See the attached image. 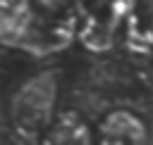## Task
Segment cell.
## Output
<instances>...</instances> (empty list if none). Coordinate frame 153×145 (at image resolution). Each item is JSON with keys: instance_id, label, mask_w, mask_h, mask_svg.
<instances>
[{"instance_id": "obj_1", "label": "cell", "mask_w": 153, "mask_h": 145, "mask_svg": "<svg viewBox=\"0 0 153 145\" xmlns=\"http://www.w3.org/2000/svg\"><path fill=\"white\" fill-rule=\"evenodd\" d=\"M57 76L53 69H45L31 78H26L10 97L7 119L14 133L24 140H41L43 131L55 119L57 109Z\"/></svg>"}, {"instance_id": "obj_2", "label": "cell", "mask_w": 153, "mask_h": 145, "mask_svg": "<svg viewBox=\"0 0 153 145\" xmlns=\"http://www.w3.org/2000/svg\"><path fill=\"white\" fill-rule=\"evenodd\" d=\"M148 121L129 107L108 109L96 121V145H148Z\"/></svg>"}, {"instance_id": "obj_3", "label": "cell", "mask_w": 153, "mask_h": 145, "mask_svg": "<svg viewBox=\"0 0 153 145\" xmlns=\"http://www.w3.org/2000/svg\"><path fill=\"white\" fill-rule=\"evenodd\" d=\"M38 145H96V126L79 109H60Z\"/></svg>"}, {"instance_id": "obj_4", "label": "cell", "mask_w": 153, "mask_h": 145, "mask_svg": "<svg viewBox=\"0 0 153 145\" xmlns=\"http://www.w3.org/2000/svg\"><path fill=\"white\" fill-rule=\"evenodd\" d=\"M33 19L31 0H0V38L5 45H14L24 38Z\"/></svg>"}]
</instances>
